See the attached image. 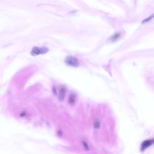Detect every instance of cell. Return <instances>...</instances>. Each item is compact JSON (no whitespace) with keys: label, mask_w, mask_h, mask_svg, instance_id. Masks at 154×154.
<instances>
[{"label":"cell","mask_w":154,"mask_h":154,"mask_svg":"<svg viewBox=\"0 0 154 154\" xmlns=\"http://www.w3.org/2000/svg\"><path fill=\"white\" fill-rule=\"evenodd\" d=\"M65 63L68 66L78 67L80 65L79 60L72 56H67L65 59Z\"/></svg>","instance_id":"cell-1"},{"label":"cell","mask_w":154,"mask_h":154,"mask_svg":"<svg viewBox=\"0 0 154 154\" xmlns=\"http://www.w3.org/2000/svg\"><path fill=\"white\" fill-rule=\"evenodd\" d=\"M49 49L43 47L38 48V47H34L32 49L30 53L33 56H38L40 54H44L46 53L49 51Z\"/></svg>","instance_id":"cell-2"},{"label":"cell","mask_w":154,"mask_h":154,"mask_svg":"<svg viewBox=\"0 0 154 154\" xmlns=\"http://www.w3.org/2000/svg\"><path fill=\"white\" fill-rule=\"evenodd\" d=\"M154 144V138L145 140L143 141L140 148V151H144Z\"/></svg>","instance_id":"cell-3"},{"label":"cell","mask_w":154,"mask_h":154,"mask_svg":"<svg viewBox=\"0 0 154 154\" xmlns=\"http://www.w3.org/2000/svg\"><path fill=\"white\" fill-rule=\"evenodd\" d=\"M66 89L64 87H62L61 89H60L59 93V100L60 101H63L65 96V94H66Z\"/></svg>","instance_id":"cell-4"},{"label":"cell","mask_w":154,"mask_h":154,"mask_svg":"<svg viewBox=\"0 0 154 154\" xmlns=\"http://www.w3.org/2000/svg\"><path fill=\"white\" fill-rule=\"evenodd\" d=\"M76 95L73 94H70V96L68 98V103L71 105H73L74 104L75 101H76Z\"/></svg>","instance_id":"cell-5"},{"label":"cell","mask_w":154,"mask_h":154,"mask_svg":"<svg viewBox=\"0 0 154 154\" xmlns=\"http://www.w3.org/2000/svg\"><path fill=\"white\" fill-rule=\"evenodd\" d=\"M120 36H121V33L119 32H117L110 38V40L112 41H114L117 39H118L120 38Z\"/></svg>","instance_id":"cell-6"},{"label":"cell","mask_w":154,"mask_h":154,"mask_svg":"<svg viewBox=\"0 0 154 154\" xmlns=\"http://www.w3.org/2000/svg\"><path fill=\"white\" fill-rule=\"evenodd\" d=\"M93 128L94 129L98 130L100 128V123L99 120H95L93 123Z\"/></svg>","instance_id":"cell-7"},{"label":"cell","mask_w":154,"mask_h":154,"mask_svg":"<svg viewBox=\"0 0 154 154\" xmlns=\"http://www.w3.org/2000/svg\"><path fill=\"white\" fill-rule=\"evenodd\" d=\"M82 144L83 145V147L86 150V151H89L90 150V148L89 146L88 145L87 143L85 141H82Z\"/></svg>","instance_id":"cell-8"},{"label":"cell","mask_w":154,"mask_h":154,"mask_svg":"<svg viewBox=\"0 0 154 154\" xmlns=\"http://www.w3.org/2000/svg\"><path fill=\"white\" fill-rule=\"evenodd\" d=\"M154 18V14H152L150 17H148V18H146V19H145L144 20L142 21V23L144 24V23H146V22H148L150 20H152V19L153 18Z\"/></svg>","instance_id":"cell-9"},{"label":"cell","mask_w":154,"mask_h":154,"mask_svg":"<svg viewBox=\"0 0 154 154\" xmlns=\"http://www.w3.org/2000/svg\"><path fill=\"white\" fill-rule=\"evenodd\" d=\"M52 92H53V93L54 94L57 95V90H56V87L55 86H53V88H52Z\"/></svg>","instance_id":"cell-10"},{"label":"cell","mask_w":154,"mask_h":154,"mask_svg":"<svg viewBox=\"0 0 154 154\" xmlns=\"http://www.w3.org/2000/svg\"><path fill=\"white\" fill-rule=\"evenodd\" d=\"M57 135L59 136H62V131H57Z\"/></svg>","instance_id":"cell-11"},{"label":"cell","mask_w":154,"mask_h":154,"mask_svg":"<svg viewBox=\"0 0 154 154\" xmlns=\"http://www.w3.org/2000/svg\"><path fill=\"white\" fill-rule=\"evenodd\" d=\"M26 115V113H21V114H20V116L21 117H24V116H25Z\"/></svg>","instance_id":"cell-12"}]
</instances>
